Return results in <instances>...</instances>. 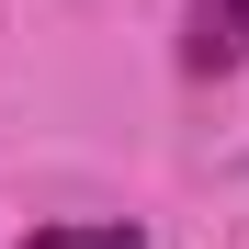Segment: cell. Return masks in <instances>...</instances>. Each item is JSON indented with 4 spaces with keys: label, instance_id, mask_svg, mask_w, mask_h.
<instances>
[{
    "label": "cell",
    "instance_id": "1",
    "mask_svg": "<svg viewBox=\"0 0 249 249\" xmlns=\"http://www.w3.org/2000/svg\"><path fill=\"white\" fill-rule=\"evenodd\" d=\"M249 57V0H193V23H181V68L193 79H215Z\"/></svg>",
    "mask_w": 249,
    "mask_h": 249
},
{
    "label": "cell",
    "instance_id": "2",
    "mask_svg": "<svg viewBox=\"0 0 249 249\" xmlns=\"http://www.w3.org/2000/svg\"><path fill=\"white\" fill-rule=\"evenodd\" d=\"M23 249H147V227H34Z\"/></svg>",
    "mask_w": 249,
    "mask_h": 249
}]
</instances>
